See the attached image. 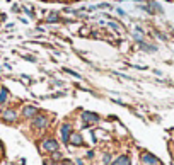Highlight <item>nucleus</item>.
<instances>
[{"mask_svg": "<svg viewBox=\"0 0 174 165\" xmlns=\"http://www.w3.org/2000/svg\"><path fill=\"white\" fill-rule=\"evenodd\" d=\"M48 124H50V119L44 116V114H36V116L31 119V126L36 131H44L48 128Z\"/></svg>", "mask_w": 174, "mask_h": 165, "instance_id": "f257e3e1", "label": "nucleus"}, {"mask_svg": "<svg viewBox=\"0 0 174 165\" xmlns=\"http://www.w3.org/2000/svg\"><path fill=\"white\" fill-rule=\"evenodd\" d=\"M80 119H82V128H89L92 124H96L99 121V116L96 113H89V111H84L80 114Z\"/></svg>", "mask_w": 174, "mask_h": 165, "instance_id": "f03ea898", "label": "nucleus"}, {"mask_svg": "<svg viewBox=\"0 0 174 165\" xmlns=\"http://www.w3.org/2000/svg\"><path fill=\"white\" fill-rule=\"evenodd\" d=\"M41 148H43L44 152L53 153V152H58V150H60V143H58L55 138H44L43 141H41Z\"/></svg>", "mask_w": 174, "mask_h": 165, "instance_id": "7ed1b4c3", "label": "nucleus"}, {"mask_svg": "<svg viewBox=\"0 0 174 165\" xmlns=\"http://www.w3.org/2000/svg\"><path fill=\"white\" fill-rule=\"evenodd\" d=\"M72 133H74V131H72V124H70V123H63V124L60 126V140H61V143L68 145V138H70Z\"/></svg>", "mask_w": 174, "mask_h": 165, "instance_id": "20e7f679", "label": "nucleus"}, {"mask_svg": "<svg viewBox=\"0 0 174 165\" xmlns=\"http://www.w3.org/2000/svg\"><path fill=\"white\" fill-rule=\"evenodd\" d=\"M36 114H39V111H38L36 106L29 104V106H24V107H22V117H24V119H33Z\"/></svg>", "mask_w": 174, "mask_h": 165, "instance_id": "39448f33", "label": "nucleus"}, {"mask_svg": "<svg viewBox=\"0 0 174 165\" xmlns=\"http://www.w3.org/2000/svg\"><path fill=\"white\" fill-rule=\"evenodd\" d=\"M2 119H4L5 123H16V119H17V113H16V109H12V107L5 109L4 113H2Z\"/></svg>", "mask_w": 174, "mask_h": 165, "instance_id": "423d86ee", "label": "nucleus"}, {"mask_svg": "<svg viewBox=\"0 0 174 165\" xmlns=\"http://www.w3.org/2000/svg\"><path fill=\"white\" fill-rule=\"evenodd\" d=\"M68 145H72V146H82V145H84L82 135L77 133V131H74V133L70 135V138H68Z\"/></svg>", "mask_w": 174, "mask_h": 165, "instance_id": "0eeeda50", "label": "nucleus"}, {"mask_svg": "<svg viewBox=\"0 0 174 165\" xmlns=\"http://www.w3.org/2000/svg\"><path fill=\"white\" fill-rule=\"evenodd\" d=\"M142 162L147 163V165H155V163H159V158H157L155 155H152V153L144 152L142 153Z\"/></svg>", "mask_w": 174, "mask_h": 165, "instance_id": "6e6552de", "label": "nucleus"}, {"mask_svg": "<svg viewBox=\"0 0 174 165\" xmlns=\"http://www.w3.org/2000/svg\"><path fill=\"white\" fill-rule=\"evenodd\" d=\"M111 165H131L130 157L128 155H120L114 162H111Z\"/></svg>", "mask_w": 174, "mask_h": 165, "instance_id": "1a4fd4ad", "label": "nucleus"}, {"mask_svg": "<svg viewBox=\"0 0 174 165\" xmlns=\"http://www.w3.org/2000/svg\"><path fill=\"white\" fill-rule=\"evenodd\" d=\"M7 99H9V90H7V87H2L0 89V106L5 104Z\"/></svg>", "mask_w": 174, "mask_h": 165, "instance_id": "9d476101", "label": "nucleus"}, {"mask_svg": "<svg viewBox=\"0 0 174 165\" xmlns=\"http://www.w3.org/2000/svg\"><path fill=\"white\" fill-rule=\"evenodd\" d=\"M138 46H140V48H142V49H145V51H157V48H155V46H152V44H147V43H144V41H142V43H138Z\"/></svg>", "mask_w": 174, "mask_h": 165, "instance_id": "9b49d317", "label": "nucleus"}, {"mask_svg": "<svg viewBox=\"0 0 174 165\" xmlns=\"http://www.w3.org/2000/svg\"><path fill=\"white\" fill-rule=\"evenodd\" d=\"M61 158H63V157H61L60 150H58V152H53V153H51V162H53V163H55V162H61Z\"/></svg>", "mask_w": 174, "mask_h": 165, "instance_id": "f8f14e48", "label": "nucleus"}, {"mask_svg": "<svg viewBox=\"0 0 174 165\" xmlns=\"http://www.w3.org/2000/svg\"><path fill=\"white\" fill-rule=\"evenodd\" d=\"M58 21H60V17H58L57 12H51L48 15V19H46V22H58Z\"/></svg>", "mask_w": 174, "mask_h": 165, "instance_id": "ddd939ff", "label": "nucleus"}, {"mask_svg": "<svg viewBox=\"0 0 174 165\" xmlns=\"http://www.w3.org/2000/svg\"><path fill=\"white\" fill-rule=\"evenodd\" d=\"M111 162H113V157L109 155V153H104V155H103V163H104V165H111Z\"/></svg>", "mask_w": 174, "mask_h": 165, "instance_id": "4468645a", "label": "nucleus"}, {"mask_svg": "<svg viewBox=\"0 0 174 165\" xmlns=\"http://www.w3.org/2000/svg\"><path fill=\"white\" fill-rule=\"evenodd\" d=\"M96 9H113V5L111 4H99V5H96Z\"/></svg>", "mask_w": 174, "mask_h": 165, "instance_id": "2eb2a0df", "label": "nucleus"}, {"mask_svg": "<svg viewBox=\"0 0 174 165\" xmlns=\"http://www.w3.org/2000/svg\"><path fill=\"white\" fill-rule=\"evenodd\" d=\"M63 72H67L68 75H74V77H77V78H80V75L77 73V72H74V70H68V68H63Z\"/></svg>", "mask_w": 174, "mask_h": 165, "instance_id": "dca6fc26", "label": "nucleus"}, {"mask_svg": "<svg viewBox=\"0 0 174 165\" xmlns=\"http://www.w3.org/2000/svg\"><path fill=\"white\" fill-rule=\"evenodd\" d=\"M60 163H61V165H74V162H72V160H67V158H61Z\"/></svg>", "mask_w": 174, "mask_h": 165, "instance_id": "f3484780", "label": "nucleus"}, {"mask_svg": "<svg viewBox=\"0 0 174 165\" xmlns=\"http://www.w3.org/2000/svg\"><path fill=\"white\" fill-rule=\"evenodd\" d=\"M109 26L113 27V29H114V31H120V26H118L116 22H113V21H109Z\"/></svg>", "mask_w": 174, "mask_h": 165, "instance_id": "a211bd4d", "label": "nucleus"}, {"mask_svg": "<svg viewBox=\"0 0 174 165\" xmlns=\"http://www.w3.org/2000/svg\"><path fill=\"white\" fill-rule=\"evenodd\" d=\"M155 36H157V38H161V39H167V38H165V34H162V32H159V31H155Z\"/></svg>", "mask_w": 174, "mask_h": 165, "instance_id": "6ab92c4d", "label": "nucleus"}, {"mask_svg": "<svg viewBox=\"0 0 174 165\" xmlns=\"http://www.w3.org/2000/svg\"><path fill=\"white\" fill-rule=\"evenodd\" d=\"M116 12L120 14V15H123V17H125V15H126V12H125V10H123V9H116Z\"/></svg>", "mask_w": 174, "mask_h": 165, "instance_id": "aec40b11", "label": "nucleus"}, {"mask_svg": "<svg viewBox=\"0 0 174 165\" xmlns=\"http://www.w3.org/2000/svg\"><path fill=\"white\" fill-rule=\"evenodd\" d=\"M24 58H26V60H29V61H36L34 56H24Z\"/></svg>", "mask_w": 174, "mask_h": 165, "instance_id": "412c9836", "label": "nucleus"}, {"mask_svg": "<svg viewBox=\"0 0 174 165\" xmlns=\"http://www.w3.org/2000/svg\"><path fill=\"white\" fill-rule=\"evenodd\" d=\"M94 157V152H87V158H92Z\"/></svg>", "mask_w": 174, "mask_h": 165, "instance_id": "4be33fe9", "label": "nucleus"}, {"mask_svg": "<svg viewBox=\"0 0 174 165\" xmlns=\"http://www.w3.org/2000/svg\"><path fill=\"white\" fill-rule=\"evenodd\" d=\"M44 165H55V163H51V160H46V162H44Z\"/></svg>", "mask_w": 174, "mask_h": 165, "instance_id": "5701e85b", "label": "nucleus"}]
</instances>
